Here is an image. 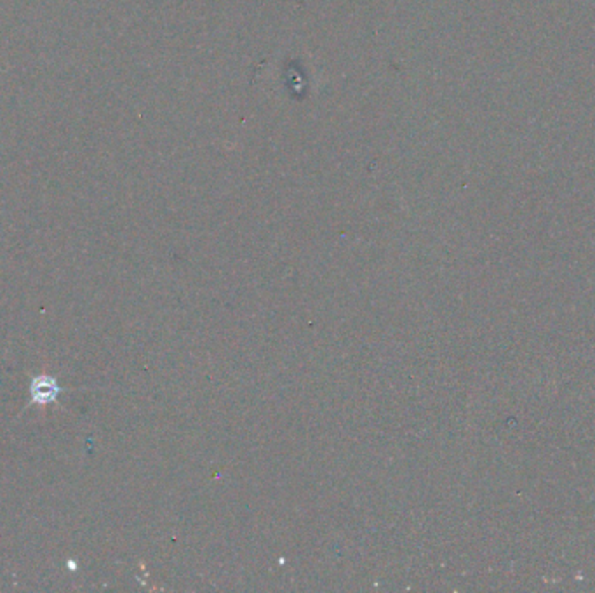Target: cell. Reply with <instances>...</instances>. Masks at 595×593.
Returning <instances> with one entry per match:
<instances>
[{
    "label": "cell",
    "instance_id": "6da1fadb",
    "mask_svg": "<svg viewBox=\"0 0 595 593\" xmlns=\"http://www.w3.org/2000/svg\"><path fill=\"white\" fill-rule=\"evenodd\" d=\"M61 392V388L58 387L56 380L49 376H40L31 383L30 394H31V402L35 403H49L54 402L58 399V394Z\"/></svg>",
    "mask_w": 595,
    "mask_h": 593
}]
</instances>
